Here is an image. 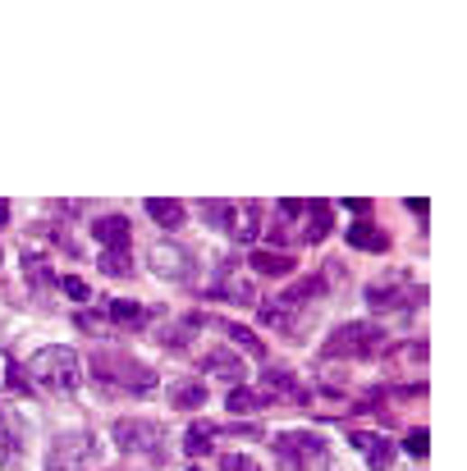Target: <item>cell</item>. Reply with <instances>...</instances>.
Wrapping results in <instances>:
<instances>
[{
    "label": "cell",
    "mask_w": 467,
    "mask_h": 471,
    "mask_svg": "<svg viewBox=\"0 0 467 471\" xmlns=\"http://www.w3.org/2000/svg\"><path fill=\"white\" fill-rule=\"evenodd\" d=\"M276 457L285 471H335V448L321 430H280Z\"/></svg>",
    "instance_id": "obj_1"
},
{
    "label": "cell",
    "mask_w": 467,
    "mask_h": 471,
    "mask_svg": "<svg viewBox=\"0 0 467 471\" xmlns=\"http://www.w3.org/2000/svg\"><path fill=\"white\" fill-rule=\"evenodd\" d=\"M92 375L119 393H133V398H147L156 389V371L138 357H128V353H97L92 357Z\"/></svg>",
    "instance_id": "obj_2"
},
{
    "label": "cell",
    "mask_w": 467,
    "mask_h": 471,
    "mask_svg": "<svg viewBox=\"0 0 467 471\" xmlns=\"http://www.w3.org/2000/svg\"><path fill=\"white\" fill-rule=\"evenodd\" d=\"M385 339V329L380 320H344L325 334V344H321V357L325 362H358V357H371Z\"/></svg>",
    "instance_id": "obj_3"
},
{
    "label": "cell",
    "mask_w": 467,
    "mask_h": 471,
    "mask_svg": "<svg viewBox=\"0 0 467 471\" xmlns=\"http://www.w3.org/2000/svg\"><path fill=\"white\" fill-rule=\"evenodd\" d=\"M83 380V366H79V353L64 348V344H51L33 357V384L51 389V393H74Z\"/></svg>",
    "instance_id": "obj_4"
},
{
    "label": "cell",
    "mask_w": 467,
    "mask_h": 471,
    "mask_svg": "<svg viewBox=\"0 0 467 471\" xmlns=\"http://www.w3.org/2000/svg\"><path fill=\"white\" fill-rule=\"evenodd\" d=\"M46 471H101V444L88 430H60L46 453Z\"/></svg>",
    "instance_id": "obj_5"
},
{
    "label": "cell",
    "mask_w": 467,
    "mask_h": 471,
    "mask_svg": "<svg viewBox=\"0 0 467 471\" xmlns=\"http://www.w3.org/2000/svg\"><path fill=\"white\" fill-rule=\"evenodd\" d=\"M147 271L161 275L165 284H197V252L174 238H161L147 247Z\"/></svg>",
    "instance_id": "obj_6"
},
{
    "label": "cell",
    "mask_w": 467,
    "mask_h": 471,
    "mask_svg": "<svg viewBox=\"0 0 467 471\" xmlns=\"http://www.w3.org/2000/svg\"><path fill=\"white\" fill-rule=\"evenodd\" d=\"M110 439L124 457H161V444H165V430L147 417H124L110 426Z\"/></svg>",
    "instance_id": "obj_7"
},
{
    "label": "cell",
    "mask_w": 467,
    "mask_h": 471,
    "mask_svg": "<svg viewBox=\"0 0 467 471\" xmlns=\"http://www.w3.org/2000/svg\"><path fill=\"white\" fill-rule=\"evenodd\" d=\"M362 298H367V307H371V311H404V307H417V302H422V298H404V275L371 280Z\"/></svg>",
    "instance_id": "obj_8"
},
{
    "label": "cell",
    "mask_w": 467,
    "mask_h": 471,
    "mask_svg": "<svg viewBox=\"0 0 467 471\" xmlns=\"http://www.w3.org/2000/svg\"><path fill=\"white\" fill-rule=\"evenodd\" d=\"M261 389H271L276 398L298 402V408H307V402H312V393H307V389L298 384V375L285 371V366H266V371H261ZM271 393H266V398H271Z\"/></svg>",
    "instance_id": "obj_9"
},
{
    "label": "cell",
    "mask_w": 467,
    "mask_h": 471,
    "mask_svg": "<svg viewBox=\"0 0 467 471\" xmlns=\"http://www.w3.org/2000/svg\"><path fill=\"white\" fill-rule=\"evenodd\" d=\"M202 371H207V375H216V380H225V384H243V375H248L243 357H238V353H229V348H211V353L202 357Z\"/></svg>",
    "instance_id": "obj_10"
},
{
    "label": "cell",
    "mask_w": 467,
    "mask_h": 471,
    "mask_svg": "<svg viewBox=\"0 0 467 471\" xmlns=\"http://www.w3.org/2000/svg\"><path fill=\"white\" fill-rule=\"evenodd\" d=\"M349 439L362 448L367 471H389V466H394V444H389V439H380V435H371V430H353Z\"/></svg>",
    "instance_id": "obj_11"
},
{
    "label": "cell",
    "mask_w": 467,
    "mask_h": 471,
    "mask_svg": "<svg viewBox=\"0 0 467 471\" xmlns=\"http://www.w3.org/2000/svg\"><path fill=\"white\" fill-rule=\"evenodd\" d=\"M257 234H261V207H257V201H234L229 238L234 243H257Z\"/></svg>",
    "instance_id": "obj_12"
},
{
    "label": "cell",
    "mask_w": 467,
    "mask_h": 471,
    "mask_svg": "<svg viewBox=\"0 0 467 471\" xmlns=\"http://www.w3.org/2000/svg\"><path fill=\"white\" fill-rule=\"evenodd\" d=\"M165 398H170V408H174V412H197V408H207V398H211V393H207L202 380H174Z\"/></svg>",
    "instance_id": "obj_13"
},
{
    "label": "cell",
    "mask_w": 467,
    "mask_h": 471,
    "mask_svg": "<svg viewBox=\"0 0 467 471\" xmlns=\"http://www.w3.org/2000/svg\"><path fill=\"white\" fill-rule=\"evenodd\" d=\"M143 211H147V220H156L161 229H183V220H188V207H183V201H174V197H147Z\"/></svg>",
    "instance_id": "obj_14"
},
{
    "label": "cell",
    "mask_w": 467,
    "mask_h": 471,
    "mask_svg": "<svg viewBox=\"0 0 467 471\" xmlns=\"http://www.w3.org/2000/svg\"><path fill=\"white\" fill-rule=\"evenodd\" d=\"M197 329H202V316L188 311V316H179V320H170V325H156V339H161L165 348H188Z\"/></svg>",
    "instance_id": "obj_15"
},
{
    "label": "cell",
    "mask_w": 467,
    "mask_h": 471,
    "mask_svg": "<svg viewBox=\"0 0 467 471\" xmlns=\"http://www.w3.org/2000/svg\"><path fill=\"white\" fill-rule=\"evenodd\" d=\"M23 453V430H19V417L10 408H0V466H10L19 462Z\"/></svg>",
    "instance_id": "obj_16"
},
{
    "label": "cell",
    "mask_w": 467,
    "mask_h": 471,
    "mask_svg": "<svg viewBox=\"0 0 467 471\" xmlns=\"http://www.w3.org/2000/svg\"><path fill=\"white\" fill-rule=\"evenodd\" d=\"M92 234H97V243H106V252H128V238H133L124 216H101L92 225Z\"/></svg>",
    "instance_id": "obj_17"
},
{
    "label": "cell",
    "mask_w": 467,
    "mask_h": 471,
    "mask_svg": "<svg viewBox=\"0 0 467 471\" xmlns=\"http://www.w3.org/2000/svg\"><path fill=\"white\" fill-rule=\"evenodd\" d=\"M303 216H307V229H303V238H307V243L330 238V225H335V207H330V201H307Z\"/></svg>",
    "instance_id": "obj_18"
},
{
    "label": "cell",
    "mask_w": 467,
    "mask_h": 471,
    "mask_svg": "<svg viewBox=\"0 0 467 471\" xmlns=\"http://www.w3.org/2000/svg\"><path fill=\"white\" fill-rule=\"evenodd\" d=\"M110 325H128V329H138L147 325V307L143 302H128V298H106V311H101Z\"/></svg>",
    "instance_id": "obj_19"
},
{
    "label": "cell",
    "mask_w": 467,
    "mask_h": 471,
    "mask_svg": "<svg viewBox=\"0 0 467 471\" xmlns=\"http://www.w3.org/2000/svg\"><path fill=\"white\" fill-rule=\"evenodd\" d=\"M23 280H28V289L33 293H46V289H55V275H51V261L42 256V252H23Z\"/></svg>",
    "instance_id": "obj_20"
},
{
    "label": "cell",
    "mask_w": 467,
    "mask_h": 471,
    "mask_svg": "<svg viewBox=\"0 0 467 471\" xmlns=\"http://www.w3.org/2000/svg\"><path fill=\"white\" fill-rule=\"evenodd\" d=\"M216 439H220V426L197 421V426L183 430V453H188V457H207V453L216 448Z\"/></svg>",
    "instance_id": "obj_21"
},
{
    "label": "cell",
    "mask_w": 467,
    "mask_h": 471,
    "mask_svg": "<svg viewBox=\"0 0 467 471\" xmlns=\"http://www.w3.org/2000/svg\"><path fill=\"white\" fill-rule=\"evenodd\" d=\"M266 402H271V398H266L261 389H234V393H225V408H229V417H252V412H261L266 408Z\"/></svg>",
    "instance_id": "obj_22"
},
{
    "label": "cell",
    "mask_w": 467,
    "mask_h": 471,
    "mask_svg": "<svg viewBox=\"0 0 467 471\" xmlns=\"http://www.w3.org/2000/svg\"><path fill=\"white\" fill-rule=\"evenodd\" d=\"M252 271L257 275H294V256H280V252H261V247H252Z\"/></svg>",
    "instance_id": "obj_23"
},
{
    "label": "cell",
    "mask_w": 467,
    "mask_h": 471,
    "mask_svg": "<svg viewBox=\"0 0 467 471\" xmlns=\"http://www.w3.org/2000/svg\"><path fill=\"white\" fill-rule=\"evenodd\" d=\"M349 243H353L358 252H385V247H389V238H385L371 220H358V225L349 229Z\"/></svg>",
    "instance_id": "obj_24"
},
{
    "label": "cell",
    "mask_w": 467,
    "mask_h": 471,
    "mask_svg": "<svg viewBox=\"0 0 467 471\" xmlns=\"http://www.w3.org/2000/svg\"><path fill=\"white\" fill-rule=\"evenodd\" d=\"M197 216H202L211 229H225V234H229V220H234V201H216V197H207V201H197Z\"/></svg>",
    "instance_id": "obj_25"
},
{
    "label": "cell",
    "mask_w": 467,
    "mask_h": 471,
    "mask_svg": "<svg viewBox=\"0 0 467 471\" xmlns=\"http://www.w3.org/2000/svg\"><path fill=\"white\" fill-rule=\"evenodd\" d=\"M225 334L234 339V348H243L248 357H266V344H261V334H257V329H248V325L229 320V325H225Z\"/></svg>",
    "instance_id": "obj_26"
},
{
    "label": "cell",
    "mask_w": 467,
    "mask_h": 471,
    "mask_svg": "<svg viewBox=\"0 0 467 471\" xmlns=\"http://www.w3.org/2000/svg\"><path fill=\"white\" fill-rule=\"evenodd\" d=\"M257 320H261V325H271V329H289L294 307H285L280 298H276V302H257Z\"/></svg>",
    "instance_id": "obj_27"
},
{
    "label": "cell",
    "mask_w": 467,
    "mask_h": 471,
    "mask_svg": "<svg viewBox=\"0 0 467 471\" xmlns=\"http://www.w3.org/2000/svg\"><path fill=\"white\" fill-rule=\"evenodd\" d=\"M97 265H101V275H133V256L128 252H101Z\"/></svg>",
    "instance_id": "obj_28"
},
{
    "label": "cell",
    "mask_w": 467,
    "mask_h": 471,
    "mask_svg": "<svg viewBox=\"0 0 467 471\" xmlns=\"http://www.w3.org/2000/svg\"><path fill=\"white\" fill-rule=\"evenodd\" d=\"M5 384H10V393H33V389H37L33 375L23 371V362H14V357L5 362Z\"/></svg>",
    "instance_id": "obj_29"
},
{
    "label": "cell",
    "mask_w": 467,
    "mask_h": 471,
    "mask_svg": "<svg viewBox=\"0 0 467 471\" xmlns=\"http://www.w3.org/2000/svg\"><path fill=\"white\" fill-rule=\"evenodd\" d=\"M55 284H60V293L70 298V302H88V298H92V289H88L79 275H64V280H55Z\"/></svg>",
    "instance_id": "obj_30"
},
{
    "label": "cell",
    "mask_w": 467,
    "mask_h": 471,
    "mask_svg": "<svg viewBox=\"0 0 467 471\" xmlns=\"http://www.w3.org/2000/svg\"><path fill=\"white\" fill-rule=\"evenodd\" d=\"M220 471H261L248 453H220Z\"/></svg>",
    "instance_id": "obj_31"
},
{
    "label": "cell",
    "mask_w": 467,
    "mask_h": 471,
    "mask_svg": "<svg viewBox=\"0 0 467 471\" xmlns=\"http://www.w3.org/2000/svg\"><path fill=\"white\" fill-rule=\"evenodd\" d=\"M74 325H79L83 334H106V316H97V311H79Z\"/></svg>",
    "instance_id": "obj_32"
},
{
    "label": "cell",
    "mask_w": 467,
    "mask_h": 471,
    "mask_svg": "<svg viewBox=\"0 0 467 471\" xmlns=\"http://www.w3.org/2000/svg\"><path fill=\"white\" fill-rule=\"evenodd\" d=\"M404 448H408V453H413V457L422 462V457L431 453V435H426V430H413V435L404 439Z\"/></svg>",
    "instance_id": "obj_33"
},
{
    "label": "cell",
    "mask_w": 467,
    "mask_h": 471,
    "mask_svg": "<svg viewBox=\"0 0 467 471\" xmlns=\"http://www.w3.org/2000/svg\"><path fill=\"white\" fill-rule=\"evenodd\" d=\"M394 357H404V362H426V344H422V339L398 344V348H394Z\"/></svg>",
    "instance_id": "obj_34"
},
{
    "label": "cell",
    "mask_w": 467,
    "mask_h": 471,
    "mask_svg": "<svg viewBox=\"0 0 467 471\" xmlns=\"http://www.w3.org/2000/svg\"><path fill=\"white\" fill-rule=\"evenodd\" d=\"M303 207H307V201H289V197H285L276 211H280V220H289V225H294V220H303Z\"/></svg>",
    "instance_id": "obj_35"
},
{
    "label": "cell",
    "mask_w": 467,
    "mask_h": 471,
    "mask_svg": "<svg viewBox=\"0 0 467 471\" xmlns=\"http://www.w3.org/2000/svg\"><path fill=\"white\" fill-rule=\"evenodd\" d=\"M344 207H349V211H358V216H362V220H367V216H371V201H358V197H349V201H344Z\"/></svg>",
    "instance_id": "obj_36"
},
{
    "label": "cell",
    "mask_w": 467,
    "mask_h": 471,
    "mask_svg": "<svg viewBox=\"0 0 467 471\" xmlns=\"http://www.w3.org/2000/svg\"><path fill=\"white\" fill-rule=\"evenodd\" d=\"M408 211H413L417 220H426V211H431V207H426V197H413V201H408Z\"/></svg>",
    "instance_id": "obj_37"
},
{
    "label": "cell",
    "mask_w": 467,
    "mask_h": 471,
    "mask_svg": "<svg viewBox=\"0 0 467 471\" xmlns=\"http://www.w3.org/2000/svg\"><path fill=\"white\" fill-rule=\"evenodd\" d=\"M0 225H10V201L0 197Z\"/></svg>",
    "instance_id": "obj_38"
}]
</instances>
